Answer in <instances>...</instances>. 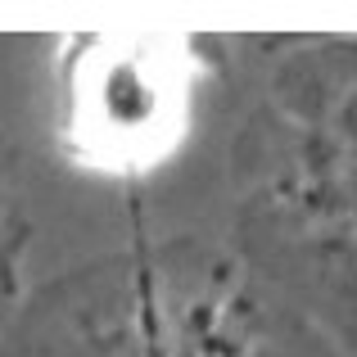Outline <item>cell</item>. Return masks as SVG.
<instances>
[{"mask_svg":"<svg viewBox=\"0 0 357 357\" xmlns=\"http://www.w3.org/2000/svg\"><path fill=\"white\" fill-rule=\"evenodd\" d=\"M185 63L154 36H77L63 59V145L109 176L167 154L185 118Z\"/></svg>","mask_w":357,"mask_h":357,"instance_id":"cell-2","label":"cell"},{"mask_svg":"<svg viewBox=\"0 0 357 357\" xmlns=\"http://www.w3.org/2000/svg\"><path fill=\"white\" fill-rule=\"evenodd\" d=\"M32 244V218L23 199V154L0 131V335L23 307V262Z\"/></svg>","mask_w":357,"mask_h":357,"instance_id":"cell-3","label":"cell"},{"mask_svg":"<svg viewBox=\"0 0 357 357\" xmlns=\"http://www.w3.org/2000/svg\"><path fill=\"white\" fill-rule=\"evenodd\" d=\"M0 357H344L227 240L149 236L23 298Z\"/></svg>","mask_w":357,"mask_h":357,"instance_id":"cell-1","label":"cell"}]
</instances>
